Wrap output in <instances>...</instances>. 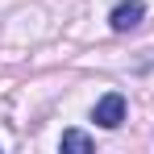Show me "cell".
Masks as SVG:
<instances>
[{"label":"cell","mask_w":154,"mask_h":154,"mask_svg":"<svg viewBox=\"0 0 154 154\" xmlns=\"http://www.w3.org/2000/svg\"><path fill=\"white\" fill-rule=\"evenodd\" d=\"M142 17H146V4H142V0H121V4L112 8V17H108V21H112L117 33H129V29L142 25Z\"/></svg>","instance_id":"cell-1"},{"label":"cell","mask_w":154,"mask_h":154,"mask_svg":"<svg viewBox=\"0 0 154 154\" xmlns=\"http://www.w3.org/2000/svg\"><path fill=\"white\" fill-rule=\"evenodd\" d=\"M96 121H100L104 129H117L121 121H125V96H117V92H108L100 104H96Z\"/></svg>","instance_id":"cell-2"},{"label":"cell","mask_w":154,"mask_h":154,"mask_svg":"<svg viewBox=\"0 0 154 154\" xmlns=\"http://www.w3.org/2000/svg\"><path fill=\"white\" fill-rule=\"evenodd\" d=\"M63 150H92V142H88L79 129H67V133H63Z\"/></svg>","instance_id":"cell-3"}]
</instances>
